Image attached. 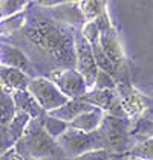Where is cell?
I'll list each match as a JSON object with an SVG mask.
<instances>
[{"instance_id": "obj_1", "label": "cell", "mask_w": 153, "mask_h": 160, "mask_svg": "<svg viewBox=\"0 0 153 160\" xmlns=\"http://www.w3.org/2000/svg\"><path fill=\"white\" fill-rule=\"evenodd\" d=\"M25 40L54 64V70L75 69V29L54 20L45 9L28 11V23L22 29Z\"/></svg>"}, {"instance_id": "obj_2", "label": "cell", "mask_w": 153, "mask_h": 160, "mask_svg": "<svg viewBox=\"0 0 153 160\" xmlns=\"http://www.w3.org/2000/svg\"><path fill=\"white\" fill-rule=\"evenodd\" d=\"M45 114L37 119H32L25 131V136L15 145L17 152L26 160H46L55 156V152H61L55 139L45 130Z\"/></svg>"}, {"instance_id": "obj_3", "label": "cell", "mask_w": 153, "mask_h": 160, "mask_svg": "<svg viewBox=\"0 0 153 160\" xmlns=\"http://www.w3.org/2000/svg\"><path fill=\"white\" fill-rule=\"evenodd\" d=\"M104 149L113 154H130L140 142L133 134V121L129 118H116L106 114L101 127L98 128Z\"/></svg>"}, {"instance_id": "obj_4", "label": "cell", "mask_w": 153, "mask_h": 160, "mask_svg": "<svg viewBox=\"0 0 153 160\" xmlns=\"http://www.w3.org/2000/svg\"><path fill=\"white\" fill-rule=\"evenodd\" d=\"M95 22L98 23V28H100V46L103 49V53L110 61V64L118 70V73H119L118 81H119L126 75H130L127 61H126V55H124V50H123L121 41H119V35H118L115 26L112 25L107 12H104L101 17H98Z\"/></svg>"}, {"instance_id": "obj_5", "label": "cell", "mask_w": 153, "mask_h": 160, "mask_svg": "<svg viewBox=\"0 0 153 160\" xmlns=\"http://www.w3.org/2000/svg\"><path fill=\"white\" fill-rule=\"evenodd\" d=\"M116 90L119 93L121 104L126 110L127 118L132 119L133 122H136L141 118L153 113V98L142 93L141 90H138L132 84L130 75H126L124 78H121L118 81Z\"/></svg>"}, {"instance_id": "obj_6", "label": "cell", "mask_w": 153, "mask_h": 160, "mask_svg": "<svg viewBox=\"0 0 153 160\" xmlns=\"http://www.w3.org/2000/svg\"><path fill=\"white\" fill-rule=\"evenodd\" d=\"M57 143H58V148H60L63 157H66V160L78 157L89 151L104 149L98 130L95 133H83L80 130L69 128L60 139H57Z\"/></svg>"}, {"instance_id": "obj_7", "label": "cell", "mask_w": 153, "mask_h": 160, "mask_svg": "<svg viewBox=\"0 0 153 160\" xmlns=\"http://www.w3.org/2000/svg\"><path fill=\"white\" fill-rule=\"evenodd\" d=\"M28 92L35 98L45 113H52L61 108L66 102H69V98L55 86L54 81L46 76L34 78L28 87Z\"/></svg>"}, {"instance_id": "obj_8", "label": "cell", "mask_w": 153, "mask_h": 160, "mask_svg": "<svg viewBox=\"0 0 153 160\" xmlns=\"http://www.w3.org/2000/svg\"><path fill=\"white\" fill-rule=\"evenodd\" d=\"M75 50H76V70L83 75L86 79L89 90L93 87L95 78L100 72V67L97 64L92 46L89 44L87 38L84 37L83 29H75Z\"/></svg>"}, {"instance_id": "obj_9", "label": "cell", "mask_w": 153, "mask_h": 160, "mask_svg": "<svg viewBox=\"0 0 153 160\" xmlns=\"http://www.w3.org/2000/svg\"><path fill=\"white\" fill-rule=\"evenodd\" d=\"M49 79L55 82L64 95L69 99L83 98L87 92L89 86L83 75L80 73L76 69H58L49 73Z\"/></svg>"}, {"instance_id": "obj_10", "label": "cell", "mask_w": 153, "mask_h": 160, "mask_svg": "<svg viewBox=\"0 0 153 160\" xmlns=\"http://www.w3.org/2000/svg\"><path fill=\"white\" fill-rule=\"evenodd\" d=\"M84 101H87L97 108H101L106 114L116 116V118H127L126 110L121 104V98L118 90H97L90 88L89 92L83 96Z\"/></svg>"}, {"instance_id": "obj_11", "label": "cell", "mask_w": 153, "mask_h": 160, "mask_svg": "<svg viewBox=\"0 0 153 160\" xmlns=\"http://www.w3.org/2000/svg\"><path fill=\"white\" fill-rule=\"evenodd\" d=\"M54 20L69 26L72 29H83L87 20L80 8V2H61L58 6L45 9Z\"/></svg>"}, {"instance_id": "obj_12", "label": "cell", "mask_w": 153, "mask_h": 160, "mask_svg": "<svg viewBox=\"0 0 153 160\" xmlns=\"http://www.w3.org/2000/svg\"><path fill=\"white\" fill-rule=\"evenodd\" d=\"M2 66H8L13 69H18L31 78H38L37 67L34 61L26 55L22 49L14 46L11 43H2Z\"/></svg>"}, {"instance_id": "obj_13", "label": "cell", "mask_w": 153, "mask_h": 160, "mask_svg": "<svg viewBox=\"0 0 153 160\" xmlns=\"http://www.w3.org/2000/svg\"><path fill=\"white\" fill-rule=\"evenodd\" d=\"M31 121L32 118L28 113L17 111V116L13 119V122L6 128H2V152H6L18 143V140L25 136V131Z\"/></svg>"}, {"instance_id": "obj_14", "label": "cell", "mask_w": 153, "mask_h": 160, "mask_svg": "<svg viewBox=\"0 0 153 160\" xmlns=\"http://www.w3.org/2000/svg\"><path fill=\"white\" fill-rule=\"evenodd\" d=\"M32 79L34 78H31L29 75H26L25 72H22L18 69H13L8 66H2V69H0L2 90H5L8 93H14L18 90H28Z\"/></svg>"}, {"instance_id": "obj_15", "label": "cell", "mask_w": 153, "mask_h": 160, "mask_svg": "<svg viewBox=\"0 0 153 160\" xmlns=\"http://www.w3.org/2000/svg\"><path fill=\"white\" fill-rule=\"evenodd\" d=\"M95 107L89 104L87 101H84L83 98H75V99H69V102H66L61 108L52 111V113H48L57 119H61L64 122L72 123L76 118H80L81 114L87 113V111L93 110Z\"/></svg>"}, {"instance_id": "obj_16", "label": "cell", "mask_w": 153, "mask_h": 160, "mask_svg": "<svg viewBox=\"0 0 153 160\" xmlns=\"http://www.w3.org/2000/svg\"><path fill=\"white\" fill-rule=\"evenodd\" d=\"M104 118H106V113L101 108L95 107L93 110H90L87 113H84V114H81L80 118H76L75 121L71 123V128L80 130L83 133H95L101 127Z\"/></svg>"}, {"instance_id": "obj_17", "label": "cell", "mask_w": 153, "mask_h": 160, "mask_svg": "<svg viewBox=\"0 0 153 160\" xmlns=\"http://www.w3.org/2000/svg\"><path fill=\"white\" fill-rule=\"evenodd\" d=\"M11 95H13V99L15 102L17 111L28 113L32 119H37L41 114H45V111L40 107V104L35 101V98L28 90H18V92H14Z\"/></svg>"}, {"instance_id": "obj_18", "label": "cell", "mask_w": 153, "mask_h": 160, "mask_svg": "<svg viewBox=\"0 0 153 160\" xmlns=\"http://www.w3.org/2000/svg\"><path fill=\"white\" fill-rule=\"evenodd\" d=\"M28 23V9L23 12H18L13 15V17H8V18H3L2 20V37H6V35H13L15 32L22 31Z\"/></svg>"}, {"instance_id": "obj_19", "label": "cell", "mask_w": 153, "mask_h": 160, "mask_svg": "<svg viewBox=\"0 0 153 160\" xmlns=\"http://www.w3.org/2000/svg\"><path fill=\"white\" fill-rule=\"evenodd\" d=\"M0 104H2V128H6L17 116V107L13 99V95L5 90H2Z\"/></svg>"}, {"instance_id": "obj_20", "label": "cell", "mask_w": 153, "mask_h": 160, "mask_svg": "<svg viewBox=\"0 0 153 160\" xmlns=\"http://www.w3.org/2000/svg\"><path fill=\"white\" fill-rule=\"evenodd\" d=\"M45 130H46V133L51 136L52 139H60L61 136L71 128V123L64 122L61 119H57V118H54L51 114H48V113H45Z\"/></svg>"}, {"instance_id": "obj_21", "label": "cell", "mask_w": 153, "mask_h": 160, "mask_svg": "<svg viewBox=\"0 0 153 160\" xmlns=\"http://www.w3.org/2000/svg\"><path fill=\"white\" fill-rule=\"evenodd\" d=\"M80 8L84 14L86 20L92 22V20H97L98 17H101L104 12H107V2H100V0H95V2H80Z\"/></svg>"}, {"instance_id": "obj_22", "label": "cell", "mask_w": 153, "mask_h": 160, "mask_svg": "<svg viewBox=\"0 0 153 160\" xmlns=\"http://www.w3.org/2000/svg\"><path fill=\"white\" fill-rule=\"evenodd\" d=\"M31 6V2L25 0H2L0 2V9H2V20L13 17L15 14L26 11V8Z\"/></svg>"}, {"instance_id": "obj_23", "label": "cell", "mask_w": 153, "mask_h": 160, "mask_svg": "<svg viewBox=\"0 0 153 160\" xmlns=\"http://www.w3.org/2000/svg\"><path fill=\"white\" fill-rule=\"evenodd\" d=\"M129 156L138 160H153V137L141 139Z\"/></svg>"}, {"instance_id": "obj_24", "label": "cell", "mask_w": 153, "mask_h": 160, "mask_svg": "<svg viewBox=\"0 0 153 160\" xmlns=\"http://www.w3.org/2000/svg\"><path fill=\"white\" fill-rule=\"evenodd\" d=\"M133 134L138 137V140L145 137H153V113L133 122Z\"/></svg>"}, {"instance_id": "obj_25", "label": "cell", "mask_w": 153, "mask_h": 160, "mask_svg": "<svg viewBox=\"0 0 153 160\" xmlns=\"http://www.w3.org/2000/svg\"><path fill=\"white\" fill-rule=\"evenodd\" d=\"M118 87V81L115 79V76H112L110 73L100 70L97 78H95V82L92 88H97V90H116Z\"/></svg>"}, {"instance_id": "obj_26", "label": "cell", "mask_w": 153, "mask_h": 160, "mask_svg": "<svg viewBox=\"0 0 153 160\" xmlns=\"http://www.w3.org/2000/svg\"><path fill=\"white\" fill-rule=\"evenodd\" d=\"M116 156L113 152H110L109 149H95V151H89L84 152L78 157L74 159H67V160H112Z\"/></svg>"}, {"instance_id": "obj_27", "label": "cell", "mask_w": 153, "mask_h": 160, "mask_svg": "<svg viewBox=\"0 0 153 160\" xmlns=\"http://www.w3.org/2000/svg\"><path fill=\"white\" fill-rule=\"evenodd\" d=\"M2 160H23V157L17 152L15 148H11L6 152H2Z\"/></svg>"}, {"instance_id": "obj_28", "label": "cell", "mask_w": 153, "mask_h": 160, "mask_svg": "<svg viewBox=\"0 0 153 160\" xmlns=\"http://www.w3.org/2000/svg\"><path fill=\"white\" fill-rule=\"evenodd\" d=\"M127 157H129V154H116L112 160H127Z\"/></svg>"}, {"instance_id": "obj_29", "label": "cell", "mask_w": 153, "mask_h": 160, "mask_svg": "<svg viewBox=\"0 0 153 160\" xmlns=\"http://www.w3.org/2000/svg\"><path fill=\"white\" fill-rule=\"evenodd\" d=\"M127 160H138V159H135V157H130V156H129Z\"/></svg>"}, {"instance_id": "obj_30", "label": "cell", "mask_w": 153, "mask_h": 160, "mask_svg": "<svg viewBox=\"0 0 153 160\" xmlns=\"http://www.w3.org/2000/svg\"><path fill=\"white\" fill-rule=\"evenodd\" d=\"M23 160H26V159H23Z\"/></svg>"}]
</instances>
